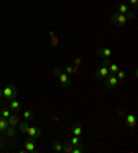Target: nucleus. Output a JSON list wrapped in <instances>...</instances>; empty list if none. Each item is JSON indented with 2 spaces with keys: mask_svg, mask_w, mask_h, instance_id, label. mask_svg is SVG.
<instances>
[{
  "mask_svg": "<svg viewBox=\"0 0 138 153\" xmlns=\"http://www.w3.org/2000/svg\"><path fill=\"white\" fill-rule=\"evenodd\" d=\"M72 149H73V146L71 145V142H69V141H68V142H64V143H62V152L72 153Z\"/></svg>",
  "mask_w": 138,
  "mask_h": 153,
  "instance_id": "15",
  "label": "nucleus"
},
{
  "mask_svg": "<svg viewBox=\"0 0 138 153\" xmlns=\"http://www.w3.org/2000/svg\"><path fill=\"white\" fill-rule=\"evenodd\" d=\"M62 71H64L66 75H69V76H72V73H73V68H72V65H65Z\"/></svg>",
  "mask_w": 138,
  "mask_h": 153,
  "instance_id": "23",
  "label": "nucleus"
},
{
  "mask_svg": "<svg viewBox=\"0 0 138 153\" xmlns=\"http://www.w3.org/2000/svg\"><path fill=\"white\" fill-rule=\"evenodd\" d=\"M10 114H11V112L8 111V108H3V109H0V116H1V117L8 119L10 117Z\"/></svg>",
  "mask_w": 138,
  "mask_h": 153,
  "instance_id": "19",
  "label": "nucleus"
},
{
  "mask_svg": "<svg viewBox=\"0 0 138 153\" xmlns=\"http://www.w3.org/2000/svg\"><path fill=\"white\" fill-rule=\"evenodd\" d=\"M8 108H10V111H14V112H18L21 109V102L17 100H11L8 102Z\"/></svg>",
  "mask_w": 138,
  "mask_h": 153,
  "instance_id": "11",
  "label": "nucleus"
},
{
  "mask_svg": "<svg viewBox=\"0 0 138 153\" xmlns=\"http://www.w3.org/2000/svg\"><path fill=\"white\" fill-rule=\"evenodd\" d=\"M71 131H72V134H73V135L80 137L81 134H83V128H81V124H80V123H76V124H73L71 127Z\"/></svg>",
  "mask_w": 138,
  "mask_h": 153,
  "instance_id": "10",
  "label": "nucleus"
},
{
  "mask_svg": "<svg viewBox=\"0 0 138 153\" xmlns=\"http://www.w3.org/2000/svg\"><path fill=\"white\" fill-rule=\"evenodd\" d=\"M19 124V132H24V134H28L31 138L36 139V138H40L42 137V130L39 127H35V126H31L28 121H21L18 123Z\"/></svg>",
  "mask_w": 138,
  "mask_h": 153,
  "instance_id": "1",
  "label": "nucleus"
},
{
  "mask_svg": "<svg viewBox=\"0 0 138 153\" xmlns=\"http://www.w3.org/2000/svg\"><path fill=\"white\" fill-rule=\"evenodd\" d=\"M53 150L57 153H61L62 152V143L58 142V141H55V142H53Z\"/></svg>",
  "mask_w": 138,
  "mask_h": 153,
  "instance_id": "17",
  "label": "nucleus"
},
{
  "mask_svg": "<svg viewBox=\"0 0 138 153\" xmlns=\"http://www.w3.org/2000/svg\"><path fill=\"white\" fill-rule=\"evenodd\" d=\"M119 85V79L116 77V75H112V73H108L105 79H104V87L109 90H113Z\"/></svg>",
  "mask_w": 138,
  "mask_h": 153,
  "instance_id": "6",
  "label": "nucleus"
},
{
  "mask_svg": "<svg viewBox=\"0 0 138 153\" xmlns=\"http://www.w3.org/2000/svg\"><path fill=\"white\" fill-rule=\"evenodd\" d=\"M24 146H25V150H26V152H31V153L37 152V148H36V143H35V141H33V138L26 139L24 142Z\"/></svg>",
  "mask_w": 138,
  "mask_h": 153,
  "instance_id": "8",
  "label": "nucleus"
},
{
  "mask_svg": "<svg viewBox=\"0 0 138 153\" xmlns=\"http://www.w3.org/2000/svg\"><path fill=\"white\" fill-rule=\"evenodd\" d=\"M7 120L11 127H15V126H18V123H19V117H18L17 114H10V117H8Z\"/></svg>",
  "mask_w": 138,
  "mask_h": 153,
  "instance_id": "13",
  "label": "nucleus"
},
{
  "mask_svg": "<svg viewBox=\"0 0 138 153\" xmlns=\"http://www.w3.org/2000/svg\"><path fill=\"white\" fill-rule=\"evenodd\" d=\"M109 64H110V58H104L102 65H101L95 72L97 77H99V79H102L104 80V79L108 76V73H109Z\"/></svg>",
  "mask_w": 138,
  "mask_h": 153,
  "instance_id": "3",
  "label": "nucleus"
},
{
  "mask_svg": "<svg viewBox=\"0 0 138 153\" xmlns=\"http://www.w3.org/2000/svg\"><path fill=\"white\" fill-rule=\"evenodd\" d=\"M98 55H101L102 58H110L113 55V53H112V50L108 48V47H101L98 50Z\"/></svg>",
  "mask_w": 138,
  "mask_h": 153,
  "instance_id": "9",
  "label": "nucleus"
},
{
  "mask_svg": "<svg viewBox=\"0 0 138 153\" xmlns=\"http://www.w3.org/2000/svg\"><path fill=\"white\" fill-rule=\"evenodd\" d=\"M1 90H3V98H6V100H14L18 97V88L14 84H8Z\"/></svg>",
  "mask_w": 138,
  "mask_h": 153,
  "instance_id": "5",
  "label": "nucleus"
},
{
  "mask_svg": "<svg viewBox=\"0 0 138 153\" xmlns=\"http://www.w3.org/2000/svg\"><path fill=\"white\" fill-rule=\"evenodd\" d=\"M116 77L119 79V82H123V80H126V72L124 71H117V73H116Z\"/></svg>",
  "mask_w": 138,
  "mask_h": 153,
  "instance_id": "22",
  "label": "nucleus"
},
{
  "mask_svg": "<svg viewBox=\"0 0 138 153\" xmlns=\"http://www.w3.org/2000/svg\"><path fill=\"white\" fill-rule=\"evenodd\" d=\"M53 73L58 77V80H60V83H61V85H62V87H68V85L71 84L72 77L69 75H66V73H65V72L62 71L61 68H54Z\"/></svg>",
  "mask_w": 138,
  "mask_h": 153,
  "instance_id": "2",
  "label": "nucleus"
},
{
  "mask_svg": "<svg viewBox=\"0 0 138 153\" xmlns=\"http://www.w3.org/2000/svg\"><path fill=\"white\" fill-rule=\"evenodd\" d=\"M0 98H3V90L0 88Z\"/></svg>",
  "mask_w": 138,
  "mask_h": 153,
  "instance_id": "28",
  "label": "nucleus"
},
{
  "mask_svg": "<svg viewBox=\"0 0 138 153\" xmlns=\"http://www.w3.org/2000/svg\"><path fill=\"white\" fill-rule=\"evenodd\" d=\"M84 150H86V149L83 148V146L79 145V148H78V146H73V149H72V153H83Z\"/></svg>",
  "mask_w": 138,
  "mask_h": 153,
  "instance_id": "24",
  "label": "nucleus"
},
{
  "mask_svg": "<svg viewBox=\"0 0 138 153\" xmlns=\"http://www.w3.org/2000/svg\"><path fill=\"white\" fill-rule=\"evenodd\" d=\"M69 142H71V145H72V146H79V145H83V143H81V141H80V138H79L78 135H73V137H72V139H71V141H69Z\"/></svg>",
  "mask_w": 138,
  "mask_h": 153,
  "instance_id": "16",
  "label": "nucleus"
},
{
  "mask_svg": "<svg viewBox=\"0 0 138 153\" xmlns=\"http://www.w3.org/2000/svg\"><path fill=\"white\" fill-rule=\"evenodd\" d=\"M119 69H120V68H119V65H117V64H109V73L116 75Z\"/></svg>",
  "mask_w": 138,
  "mask_h": 153,
  "instance_id": "20",
  "label": "nucleus"
},
{
  "mask_svg": "<svg viewBox=\"0 0 138 153\" xmlns=\"http://www.w3.org/2000/svg\"><path fill=\"white\" fill-rule=\"evenodd\" d=\"M110 22L116 26H124L128 22V17L124 14H120L119 11H116V13H113L110 15Z\"/></svg>",
  "mask_w": 138,
  "mask_h": 153,
  "instance_id": "4",
  "label": "nucleus"
},
{
  "mask_svg": "<svg viewBox=\"0 0 138 153\" xmlns=\"http://www.w3.org/2000/svg\"><path fill=\"white\" fill-rule=\"evenodd\" d=\"M50 37H51V46H53V47H57L58 39H57V37H55V33H54L53 36H50Z\"/></svg>",
  "mask_w": 138,
  "mask_h": 153,
  "instance_id": "25",
  "label": "nucleus"
},
{
  "mask_svg": "<svg viewBox=\"0 0 138 153\" xmlns=\"http://www.w3.org/2000/svg\"><path fill=\"white\" fill-rule=\"evenodd\" d=\"M4 134H6V135H7V137H10V138H14V137H15V134H17V132H15L14 127H11V126H8V128H7V130H6V132H4Z\"/></svg>",
  "mask_w": 138,
  "mask_h": 153,
  "instance_id": "18",
  "label": "nucleus"
},
{
  "mask_svg": "<svg viewBox=\"0 0 138 153\" xmlns=\"http://www.w3.org/2000/svg\"><path fill=\"white\" fill-rule=\"evenodd\" d=\"M126 123H127V126L128 127H134L135 126V116H134V113H127L126 114Z\"/></svg>",
  "mask_w": 138,
  "mask_h": 153,
  "instance_id": "12",
  "label": "nucleus"
},
{
  "mask_svg": "<svg viewBox=\"0 0 138 153\" xmlns=\"http://www.w3.org/2000/svg\"><path fill=\"white\" fill-rule=\"evenodd\" d=\"M119 13H120V14L127 15L128 19H133V18L135 17L134 10H131L130 6H128V4H124V3H122L120 6H119Z\"/></svg>",
  "mask_w": 138,
  "mask_h": 153,
  "instance_id": "7",
  "label": "nucleus"
},
{
  "mask_svg": "<svg viewBox=\"0 0 138 153\" xmlns=\"http://www.w3.org/2000/svg\"><path fill=\"white\" fill-rule=\"evenodd\" d=\"M128 1H130V4H131V6H133V7H134V11L137 10V4H138V0H128Z\"/></svg>",
  "mask_w": 138,
  "mask_h": 153,
  "instance_id": "26",
  "label": "nucleus"
},
{
  "mask_svg": "<svg viewBox=\"0 0 138 153\" xmlns=\"http://www.w3.org/2000/svg\"><path fill=\"white\" fill-rule=\"evenodd\" d=\"M22 116H24V119L26 121H31L33 119V113L31 111H24V113H22Z\"/></svg>",
  "mask_w": 138,
  "mask_h": 153,
  "instance_id": "21",
  "label": "nucleus"
},
{
  "mask_svg": "<svg viewBox=\"0 0 138 153\" xmlns=\"http://www.w3.org/2000/svg\"><path fill=\"white\" fill-rule=\"evenodd\" d=\"M8 120L7 119H4V117H1V116H0V131L1 132H6V130H7L8 128Z\"/></svg>",
  "mask_w": 138,
  "mask_h": 153,
  "instance_id": "14",
  "label": "nucleus"
},
{
  "mask_svg": "<svg viewBox=\"0 0 138 153\" xmlns=\"http://www.w3.org/2000/svg\"><path fill=\"white\" fill-rule=\"evenodd\" d=\"M81 64V59L80 58H75V66H79Z\"/></svg>",
  "mask_w": 138,
  "mask_h": 153,
  "instance_id": "27",
  "label": "nucleus"
}]
</instances>
